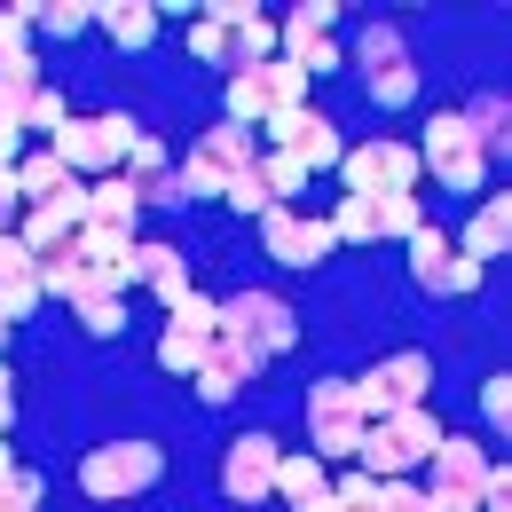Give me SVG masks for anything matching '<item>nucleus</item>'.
Here are the masks:
<instances>
[{"label":"nucleus","mask_w":512,"mask_h":512,"mask_svg":"<svg viewBox=\"0 0 512 512\" xmlns=\"http://www.w3.org/2000/svg\"><path fill=\"white\" fill-rule=\"evenodd\" d=\"M253 150H260V134L253 127H237V119H213V127L190 142V158L174 166V197H221L245 166H253Z\"/></svg>","instance_id":"f257e3e1"},{"label":"nucleus","mask_w":512,"mask_h":512,"mask_svg":"<svg viewBox=\"0 0 512 512\" xmlns=\"http://www.w3.org/2000/svg\"><path fill=\"white\" fill-rule=\"evenodd\" d=\"M158 473H166V449H158V442H103V449L79 457V489L103 497V505H111V497H134V489H150Z\"/></svg>","instance_id":"f03ea898"},{"label":"nucleus","mask_w":512,"mask_h":512,"mask_svg":"<svg viewBox=\"0 0 512 512\" xmlns=\"http://www.w3.org/2000/svg\"><path fill=\"white\" fill-rule=\"evenodd\" d=\"M339 174H347V197H402L418 190V142H394V134H379V142H355L347 158H339Z\"/></svg>","instance_id":"7ed1b4c3"},{"label":"nucleus","mask_w":512,"mask_h":512,"mask_svg":"<svg viewBox=\"0 0 512 512\" xmlns=\"http://www.w3.org/2000/svg\"><path fill=\"white\" fill-rule=\"evenodd\" d=\"M134 119L127 111H95V119H71L64 134H56V150H64V166L87 182V174H119L127 166V150H134Z\"/></svg>","instance_id":"20e7f679"},{"label":"nucleus","mask_w":512,"mask_h":512,"mask_svg":"<svg viewBox=\"0 0 512 512\" xmlns=\"http://www.w3.org/2000/svg\"><path fill=\"white\" fill-rule=\"evenodd\" d=\"M260 245H268V260H284V268H316V260L339 253L331 221L316 213V197L308 205H268L260 213Z\"/></svg>","instance_id":"39448f33"},{"label":"nucleus","mask_w":512,"mask_h":512,"mask_svg":"<svg viewBox=\"0 0 512 512\" xmlns=\"http://www.w3.org/2000/svg\"><path fill=\"white\" fill-rule=\"evenodd\" d=\"M213 331H221V300H205V292L174 300V308H166V331H158V363H166L174 379H197L205 355H213Z\"/></svg>","instance_id":"423d86ee"},{"label":"nucleus","mask_w":512,"mask_h":512,"mask_svg":"<svg viewBox=\"0 0 512 512\" xmlns=\"http://www.w3.org/2000/svg\"><path fill=\"white\" fill-rule=\"evenodd\" d=\"M418 166H434L449 190H481L489 182V150L473 142V127L457 111H434L426 119V142H418Z\"/></svg>","instance_id":"0eeeda50"},{"label":"nucleus","mask_w":512,"mask_h":512,"mask_svg":"<svg viewBox=\"0 0 512 512\" xmlns=\"http://www.w3.org/2000/svg\"><path fill=\"white\" fill-rule=\"evenodd\" d=\"M260 150H284V158H292V166H308V174H316V166H339V158H347L339 127L323 119L316 103H292V111H276V119L260 127Z\"/></svg>","instance_id":"6e6552de"},{"label":"nucleus","mask_w":512,"mask_h":512,"mask_svg":"<svg viewBox=\"0 0 512 512\" xmlns=\"http://www.w3.org/2000/svg\"><path fill=\"white\" fill-rule=\"evenodd\" d=\"M308 457H323V465H339V457H355V442H363V418H355V394H347V379H323L316 394H308Z\"/></svg>","instance_id":"1a4fd4ad"},{"label":"nucleus","mask_w":512,"mask_h":512,"mask_svg":"<svg viewBox=\"0 0 512 512\" xmlns=\"http://www.w3.org/2000/svg\"><path fill=\"white\" fill-rule=\"evenodd\" d=\"M410 276H418L426 292H481V276H489V268H481V260H465V253H457V237H442V229L426 221V229L410 237Z\"/></svg>","instance_id":"9d476101"},{"label":"nucleus","mask_w":512,"mask_h":512,"mask_svg":"<svg viewBox=\"0 0 512 512\" xmlns=\"http://www.w3.org/2000/svg\"><path fill=\"white\" fill-rule=\"evenodd\" d=\"M221 331H237V339H253L268 355H284V347L300 339V316H292L276 292H237V300H221Z\"/></svg>","instance_id":"9b49d317"},{"label":"nucleus","mask_w":512,"mask_h":512,"mask_svg":"<svg viewBox=\"0 0 512 512\" xmlns=\"http://www.w3.org/2000/svg\"><path fill=\"white\" fill-rule=\"evenodd\" d=\"M331 16H339L331 0L292 8V16L276 24V56H284V64H300L308 79H316V71H331V64H339V48H331Z\"/></svg>","instance_id":"f8f14e48"},{"label":"nucleus","mask_w":512,"mask_h":512,"mask_svg":"<svg viewBox=\"0 0 512 512\" xmlns=\"http://www.w3.org/2000/svg\"><path fill=\"white\" fill-rule=\"evenodd\" d=\"M276 465H284V449L268 442V434H237V442L221 449V489L237 505H260V497H276Z\"/></svg>","instance_id":"ddd939ff"},{"label":"nucleus","mask_w":512,"mask_h":512,"mask_svg":"<svg viewBox=\"0 0 512 512\" xmlns=\"http://www.w3.org/2000/svg\"><path fill=\"white\" fill-rule=\"evenodd\" d=\"M260 371H268V347L237 339V331H213V355H205V371H197V394H205V402H229V394H245Z\"/></svg>","instance_id":"4468645a"},{"label":"nucleus","mask_w":512,"mask_h":512,"mask_svg":"<svg viewBox=\"0 0 512 512\" xmlns=\"http://www.w3.org/2000/svg\"><path fill=\"white\" fill-rule=\"evenodd\" d=\"M134 245H142V237H134V229H111V221H87V229H79V260H87V276H95L103 292L142 284V276H134Z\"/></svg>","instance_id":"2eb2a0df"},{"label":"nucleus","mask_w":512,"mask_h":512,"mask_svg":"<svg viewBox=\"0 0 512 512\" xmlns=\"http://www.w3.org/2000/svg\"><path fill=\"white\" fill-rule=\"evenodd\" d=\"M205 16H221V24L237 32V71H253V64L276 56V16H260L253 0H213ZM237 71H229V79H237Z\"/></svg>","instance_id":"dca6fc26"},{"label":"nucleus","mask_w":512,"mask_h":512,"mask_svg":"<svg viewBox=\"0 0 512 512\" xmlns=\"http://www.w3.org/2000/svg\"><path fill=\"white\" fill-rule=\"evenodd\" d=\"M276 497L292 512H331V465L308 457V449H284V465H276Z\"/></svg>","instance_id":"f3484780"},{"label":"nucleus","mask_w":512,"mask_h":512,"mask_svg":"<svg viewBox=\"0 0 512 512\" xmlns=\"http://www.w3.org/2000/svg\"><path fill=\"white\" fill-rule=\"evenodd\" d=\"M32 308H40V260L24 253L16 237H0V316L24 323Z\"/></svg>","instance_id":"a211bd4d"},{"label":"nucleus","mask_w":512,"mask_h":512,"mask_svg":"<svg viewBox=\"0 0 512 512\" xmlns=\"http://www.w3.org/2000/svg\"><path fill=\"white\" fill-rule=\"evenodd\" d=\"M127 190H134V205H158V197H174V158H166V142L158 134H134V150H127Z\"/></svg>","instance_id":"6ab92c4d"},{"label":"nucleus","mask_w":512,"mask_h":512,"mask_svg":"<svg viewBox=\"0 0 512 512\" xmlns=\"http://www.w3.org/2000/svg\"><path fill=\"white\" fill-rule=\"evenodd\" d=\"M134 276H142V284H150V292H158L166 308L197 292V284H190V260L174 253V245H158V237H150V245H134Z\"/></svg>","instance_id":"aec40b11"},{"label":"nucleus","mask_w":512,"mask_h":512,"mask_svg":"<svg viewBox=\"0 0 512 512\" xmlns=\"http://www.w3.org/2000/svg\"><path fill=\"white\" fill-rule=\"evenodd\" d=\"M505 245H512V197H481V205H473V229H465L457 253L489 268V260H505Z\"/></svg>","instance_id":"412c9836"},{"label":"nucleus","mask_w":512,"mask_h":512,"mask_svg":"<svg viewBox=\"0 0 512 512\" xmlns=\"http://www.w3.org/2000/svg\"><path fill=\"white\" fill-rule=\"evenodd\" d=\"M40 87H48V71H40V56H32V48L0 64V119H8L16 134H24V111L40 103Z\"/></svg>","instance_id":"4be33fe9"},{"label":"nucleus","mask_w":512,"mask_h":512,"mask_svg":"<svg viewBox=\"0 0 512 512\" xmlns=\"http://www.w3.org/2000/svg\"><path fill=\"white\" fill-rule=\"evenodd\" d=\"M426 465H434V481H457V489H481V473H489L497 457H489V449L473 442V434H442Z\"/></svg>","instance_id":"5701e85b"},{"label":"nucleus","mask_w":512,"mask_h":512,"mask_svg":"<svg viewBox=\"0 0 512 512\" xmlns=\"http://www.w3.org/2000/svg\"><path fill=\"white\" fill-rule=\"evenodd\" d=\"M64 150H56V142H40V150H24V158H16V197H24V205H48V197L64 190Z\"/></svg>","instance_id":"b1692460"},{"label":"nucleus","mask_w":512,"mask_h":512,"mask_svg":"<svg viewBox=\"0 0 512 512\" xmlns=\"http://www.w3.org/2000/svg\"><path fill=\"white\" fill-rule=\"evenodd\" d=\"M71 237H79V229H71L64 213H56V205H24V213H16V245H24L32 260L71 253Z\"/></svg>","instance_id":"393cba45"},{"label":"nucleus","mask_w":512,"mask_h":512,"mask_svg":"<svg viewBox=\"0 0 512 512\" xmlns=\"http://www.w3.org/2000/svg\"><path fill=\"white\" fill-rule=\"evenodd\" d=\"M95 24H103L119 48H150V40H158V8H150V0H103Z\"/></svg>","instance_id":"a878e982"},{"label":"nucleus","mask_w":512,"mask_h":512,"mask_svg":"<svg viewBox=\"0 0 512 512\" xmlns=\"http://www.w3.org/2000/svg\"><path fill=\"white\" fill-rule=\"evenodd\" d=\"M386 434H394V449H402L410 465H426L434 442H442V418H434L426 402H410V410H394V418H386Z\"/></svg>","instance_id":"bb28decb"},{"label":"nucleus","mask_w":512,"mask_h":512,"mask_svg":"<svg viewBox=\"0 0 512 512\" xmlns=\"http://www.w3.org/2000/svg\"><path fill=\"white\" fill-rule=\"evenodd\" d=\"M79 292H95V276H87V260H79V237H71V253H48L40 260V300H79Z\"/></svg>","instance_id":"cd10ccee"},{"label":"nucleus","mask_w":512,"mask_h":512,"mask_svg":"<svg viewBox=\"0 0 512 512\" xmlns=\"http://www.w3.org/2000/svg\"><path fill=\"white\" fill-rule=\"evenodd\" d=\"M379 379L394 386V402L410 410V402H426V386H434V355H418V347H402V355H386Z\"/></svg>","instance_id":"c85d7f7f"},{"label":"nucleus","mask_w":512,"mask_h":512,"mask_svg":"<svg viewBox=\"0 0 512 512\" xmlns=\"http://www.w3.org/2000/svg\"><path fill=\"white\" fill-rule=\"evenodd\" d=\"M134 190H127V174H103V182H87V221H111V229H134Z\"/></svg>","instance_id":"c756f323"},{"label":"nucleus","mask_w":512,"mask_h":512,"mask_svg":"<svg viewBox=\"0 0 512 512\" xmlns=\"http://www.w3.org/2000/svg\"><path fill=\"white\" fill-rule=\"evenodd\" d=\"M253 166H260V182H268V197H276V205H308V182H316L308 166H292L284 150H260Z\"/></svg>","instance_id":"7c9ffc66"},{"label":"nucleus","mask_w":512,"mask_h":512,"mask_svg":"<svg viewBox=\"0 0 512 512\" xmlns=\"http://www.w3.org/2000/svg\"><path fill=\"white\" fill-rule=\"evenodd\" d=\"M323 221H331L339 245H379V205H371V197H339Z\"/></svg>","instance_id":"2f4dec72"},{"label":"nucleus","mask_w":512,"mask_h":512,"mask_svg":"<svg viewBox=\"0 0 512 512\" xmlns=\"http://www.w3.org/2000/svg\"><path fill=\"white\" fill-rule=\"evenodd\" d=\"M221 119H237V127H253V134L276 119V103H268L260 71H237V79H229V111H221Z\"/></svg>","instance_id":"473e14b6"},{"label":"nucleus","mask_w":512,"mask_h":512,"mask_svg":"<svg viewBox=\"0 0 512 512\" xmlns=\"http://www.w3.org/2000/svg\"><path fill=\"white\" fill-rule=\"evenodd\" d=\"M457 119L473 127V142H481V150H505V142H512V111H505V95H473Z\"/></svg>","instance_id":"72a5a7b5"},{"label":"nucleus","mask_w":512,"mask_h":512,"mask_svg":"<svg viewBox=\"0 0 512 512\" xmlns=\"http://www.w3.org/2000/svg\"><path fill=\"white\" fill-rule=\"evenodd\" d=\"M71 308H79V323H87L95 339H111V331H127V292H103V284H95V292H79Z\"/></svg>","instance_id":"f704fd0d"},{"label":"nucleus","mask_w":512,"mask_h":512,"mask_svg":"<svg viewBox=\"0 0 512 512\" xmlns=\"http://www.w3.org/2000/svg\"><path fill=\"white\" fill-rule=\"evenodd\" d=\"M253 71H260V87H268V103H276V111L308 103V87H316L308 71H300V64H284V56H268V64H253Z\"/></svg>","instance_id":"c9c22d12"},{"label":"nucleus","mask_w":512,"mask_h":512,"mask_svg":"<svg viewBox=\"0 0 512 512\" xmlns=\"http://www.w3.org/2000/svg\"><path fill=\"white\" fill-rule=\"evenodd\" d=\"M190 56H205V64L237 71V32L221 24V16H190Z\"/></svg>","instance_id":"e433bc0d"},{"label":"nucleus","mask_w":512,"mask_h":512,"mask_svg":"<svg viewBox=\"0 0 512 512\" xmlns=\"http://www.w3.org/2000/svg\"><path fill=\"white\" fill-rule=\"evenodd\" d=\"M371 205H379V237H402V245H410V237L426 229V205H418V190H402V197H371Z\"/></svg>","instance_id":"4c0bfd02"},{"label":"nucleus","mask_w":512,"mask_h":512,"mask_svg":"<svg viewBox=\"0 0 512 512\" xmlns=\"http://www.w3.org/2000/svg\"><path fill=\"white\" fill-rule=\"evenodd\" d=\"M32 24H40V32H56V40H71V32H87V24H95V8H87V0H32Z\"/></svg>","instance_id":"58836bf2"},{"label":"nucleus","mask_w":512,"mask_h":512,"mask_svg":"<svg viewBox=\"0 0 512 512\" xmlns=\"http://www.w3.org/2000/svg\"><path fill=\"white\" fill-rule=\"evenodd\" d=\"M331 512H379V481H371L363 465L331 473Z\"/></svg>","instance_id":"ea45409f"},{"label":"nucleus","mask_w":512,"mask_h":512,"mask_svg":"<svg viewBox=\"0 0 512 512\" xmlns=\"http://www.w3.org/2000/svg\"><path fill=\"white\" fill-rule=\"evenodd\" d=\"M371 95H379V103H410V95H418V71H410V56L371 64Z\"/></svg>","instance_id":"a19ab883"},{"label":"nucleus","mask_w":512,"mask_h":512,"mask_svg":"<svg viewBox=\"0 0 512 512\" xmlns=\"http://www.w3.org/2000/svg\"><path fill=\"white\" fill-rule=\"evenodd\" d=\"M71 127V111H64V95L56 87H40V103L24 111V134H40V142H56V134Z\"/></svg>","instance_id":"79ce46f5"},{"label":"nucleus","mask_w":512,"mask_h":512,"mask_svg":"<svg viewBox=\"0 0 512 512\" xmlns=\"http://www.w3.org/2000/svg\"><path fill=\"white\" fill-rule=\"evenodd\" d=\"M253 158H260V150H253ZM221 197H229L237 213H268V205H276V197H268V182H260V166H245V174H237Z\"/></svg>","instance_id":"37998d69"},{"label":"nucleus","mask_w":512,"mask_h":512,"mask_svg":"<svg viewBox=\"0 0 512 512\" xmlns=\"http://www.w3.org/2000/svg\"><path fill=\"white\" fill-rule=\"evenodd\" d=\"M24 48H32V0L24 8H0V64L24 56Z\"/></svg>","instance_id":"c03bdc74"},{"label":"nucleus","mask_w":512,"mask_h":512,"mask_svg":"<svg viewBox=\"0 0 512 512\" xmlns=\"http://www.w3.org/2000/svg\"><path fill=\"white\" fill-rule=\"evenodd\" d=\"M394 56H402V32H394V24H371V32H363V71L394 64Z\"/></svg>","instance_id":"a18cd8bd"},{"label":"nucleus","mask_w":512,"mask_h":512,"mask_svg":"<svg viewBox=\"0 0 512 512\" xmlns=\"http://www.w3.org/2000/svg\"><path fill=\"white\" fill-rule=\"evenodd\" d=\"M481 512H512V465H489V473H481Z\"/></svg>","instance_id":"49530a36"},{"label":"nucleus","mask_w":512,"mask_h":512,"mask_svg":"<svg viewBox=\"0 0 512 512\" xmlns=\"http://www.w3.org/2000/svg\"><path fill=\"white\" fill-rule=\"evenodd\" d=\"M0 512H40V473H16L0 489Z\"/></svg>","instance_id":"de8ad7c7"},{"label":"nucleus","mask_w":512,"mask_h":512,"mask_svg":"<svg viewBox=\"0 0 512 512\" xmlns=\"http://www.w3.org/2000/svg\"><path fill=\"white\" fill-rule=\"evenodd\" d=\"M481 410H489L497 426H512V379H505V371H497V379L481 386Z\"/></svg>","instance_id":"09e8293b"},{"label":"nucleus","mask_w":512,"mask_h":512,"mask_svg":"<svg viewBox=\"0 0 512 512\" xmlns=\"http://www.w3.org/2000/svg\"><path fill=\"white\" fill-rule=\"evenodd\" d=\"M16 158H24V134L0 119V174H16Z\"/></svg>","instance_id":"8fccbe9b"},{"label":"nucleus","mask_w":512,"mask_h":512,"mask_svg":"<svg viewBox=\"0 0 512 512\" xmlns=\"http://www.w3.org/2000/svg\"><path fill=\"white\" fill-rule=\"evenodd\" d=\"M8 418H16V394H8V363H0V434H8Z\"/></svg>","instance_id":"3c124183"},{"label":"nucleus","mask_w":512,"mask_h":512,"mask_svg":"<svg viewBox=\"0 0 512 512\" xmlns=\"http://www.w3.org/2000/svg\"><path fill=\"white\" fill-rule=\"evenodd\" d=\"M16 481V449H8V434H0V489Z\"/></svg>","instance_id":"603ef678"},{"label":"nucleus","mask_w":512,"mask_h":512,"mask_svg":"<svg viewBox=\"0 0 512 512\" xmlns=\"http://www.w3.org/2000/svg\"><path fill=\"white\" fill-rule=\"evenodd\" d=\"M0 339H8V316H0Z\"/></svg>","instance_id":"864d4df0"},{"label":"nucleus","mask_w":512,"mask_h":512,"mask_svg":"<svg viewBox=\"0 0 512 512\" xmlns=\"http://www.w3.org/2000/svg\"><path fill=\"white\" fill-rule=\"evenodd\" d=\"M418 512H426V505H418Z\"/></svg>","instance_id":"5fc2aeb1"}]
</instances>
